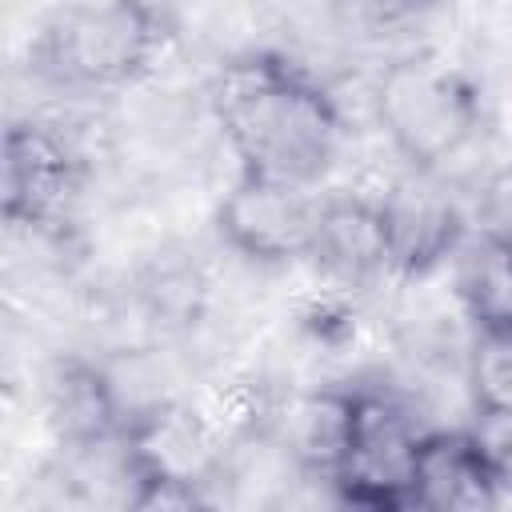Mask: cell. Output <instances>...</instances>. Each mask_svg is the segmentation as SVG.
Segmentation results:
<instances>
[{"mask_svg":"<svg viewBox=\"0 0 512 512\" xmlns=\"http://www.w3.org/2000/svg\"><path fill=\"white\" fill-rule=\"evenodd\" d=\"M352 12H360V16H368V20H396V16H404V12H412V8H420L424 0H344Z\"/></svg>","mask_w":512,"mask_h":512,"instance_id":"obj_14","label":"cell"},{"mask_svg":"<svg viewBox=\"0 0 512 512\" xmlns=\"http://www.w3.org/2000/svg\"><path fill=\"white\" fill-rule=\"evenodd\" d=\"M376 120L396 156L420 172H444L480 132L476 84L440 56H400L376 80Z\"/></svg>","mask_w":512,"mask_h":512,"instance_id":"obj_3","label":"cell"},{"mask_svg":"<svg viewBox=\"0 0 512 512\" xmlns=\"http://www.w3.org/2000/svg\"><path fill=\"white\" fill-rule=\"evenodd\" d=\"M384 208H388V228H392V264L404 276L428 272L460 244L464 216L456 200L444 192L408 184L384 196Z\"/></svg>","mask_w":512,"mask_h":512,"instance_id":"obj_10","label":"cell"},{"mask_svg":"<svg viewBox=\"0 0 512 512\" xmlns=\"http://www.w3.org/2000/svg\"><path fill=\"white\" fill-rule=\"evenodd\" d=\"M48 420H52L60 444H68V448H100L108 440H124V432H128L116 388L108 384V376L96 364H88L80 356H68L52 368Z\"/></svg>","mask_w":512,"mask_h":512,"instance_id":"obj_9","label":"cell"},{"mask_svg":"<svg viewBox=\"0 0 512 512\" xmlns=\"http://www.w3.org/2000/svg\"><path fill=\"white\" fill-rule=\"evenodd\" d=\"M212 120L244 172L316 184L344 140L328 88L280 52H244L220 64L208 88Z\"/></svg>","mask_w":512,"mask_h":512,"instance_id":"obj_1","label":"cell"},{"mask_svg":"<svg viewBox=\"0 0 512 512\" xmlns=\"http://www.w3.org/2000/svg\"><path fill=\"white\" fill-rule=\"evenodd\" d=\"M320 224V196L308 184H292L264 172H236L232 188L216 204V232L228 248L256 264H292L312 256Z\"/></svg>","mask_w":512,"mask_h":512,"instance_id":"obj_5","label":"cell"},{"mask_svg":"<svg viewBox=\"0 0 512 512\" xmlns=\"http://www.w3.org/2000/svg\"><path fill=\"white\" fill-rule=\"evenodd\" d=\"M308 260L344 284H364L384 272H396L384 196H320V224Z\"/></svg>","mask_w":512,"mask_h":512,"instance_id":"obj_8","label":"cell"},{"mask_svg":"<svg viewBox=\"0 0 512 512\" xmlns=\"http://www.w3.org/2000/svg\"><path fill=\"white\" fill-rule=\"evenodd\" d=\"M84 188L80 152L40 120H16L4 132V220L12 228L52 232L72 220Z\"/></svg>","mask_w":512,"mask_h":512,"instance_id":"obj_6","label":"cell"},{"mask_svg":"<svg viewBox=\"0 0 512 512\" xmlns=\"http://www.w3.org/2000/svg\"><path fill=\"white\" fill-rule=\"evenodd\" d=\"M420 428L412 416L376 392H348L344 436L328 472V484L344 504L404 512L416 492Z\"/></svg>","mask_w":512,"mask_h":512,"instance_id":"obj_4","label":"cell"},{"mask_svg":"<svg viewBox=\"0 0 512 512\" xmlns=\"http://www.w3.org/2000/svg\"><path fill=\"white\" fill-rule=\"evenodd\" d=\"M476 432L488 448V460L500 476L504 496L512 492V416H476Z\"/></svg>","mask_w":512,"mask_h":512,"instance_id":"obj_13","label":"cell"},{"mask_svg":"<svg viewBox=\"0 0 512 512\" xmlns=\"http://www.w3.org/2000/svg\"><path fill=\"white\" fill-rule=\"evenodd\" d=\"M168 40L172 20L156 0H76L40 24L28 64L68 92H112L148 76Z\"/></svg>","mask_w":512,"mask_h":512,"instance_id":"obj_2","label":"cell"},{"mask_svg":"<svg viewBox=\"0 0 512 512\" xmlns=\"http://www.w3.org/2000/svg\"><path fill=\"white\" fill-rule=\"evenodd\" d=\"M460 300L472 328H512V228H488V236L464 260Z\"/></svg>","mask_w":512,"mask_h":512,"instance_id":"obj_11","label":"cell"},{"mask_svg":"<svg viewBox=\"0 0 512 512\" xmlns=\"http://www.w3.org/2000/svg\"><path fill=\"white\" fill-rule=\"evenodd\" d=\"M504 500L500 476L476 428H440L420 436L412 508L428 512H480Z\"/></svg>","mask_w":512,"mask_h":512,"instance_id":"obj_7","label":"cell"},{"mask_svg":"<svg viewBox=\"0 0 512 512\" xmlns=\"http://www.w3.org/2000/svg\"><path fill=\"white\" fill-rule=\"evenodd\" d=\"M468 396H472L476 416H512V328L472 332Z\"/></svg>","mask_w":512,"mask_h":512,"instance_id":"obj_12","label":"cell"}]
</instances>
